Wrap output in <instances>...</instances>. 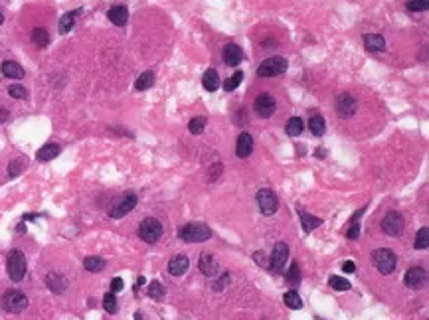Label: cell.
<instances>
[{
    "instance_id": "f6af8a7d",
    "label": "cell",
    "mask_w": 429,
    "mask_h": 320,
    "mask_svg": "<svg viewBox=\"0 0 429 320\" xmlns=\"http://www.w3.org/2000/svg\"><path fill=\"white\" fill-rule=\"evenodd\" d=\"M227 281H229V275H227V273H224V277H222V279H220L218 283H214V289H216V291H222V289H224V285H226Z\"/></svg>"
},
{
    "instance_id": "d6a6232c",
    "label": "cell",
    "mask_w": 429,
    "mask_h": 320,
    "mask_svg": "<svg viewBox=\"0 0 429 320\" xmlns=\"http://www.w3.org/2000/svg\"><path fill=\"white\" fill-rule=\"evenodd\" d=\"M414 247H416V249H427L429 247V230L427 228H421V230L417 231Z\"/></svg>"
},
{
    "instance_id": "3957f363",
    "label": "cell",
    "mask_w": 429,
    "mask_h": 320,
    "mask_svg": "<svg viewBox=\"0 0 429 320\" xmlns=\"http://www.w3.org/2000/svg\"><path fill=\"white\" fill-rule=\"evenodd\" d=\"M6 271L14 283H20L26 277V257L22 251L12 249L6 257Z\"/></svg>"
},
{
    "instance_id": "484cf974",
    "label": "cell",
    "mask_w": 429,
    "mask_h": 320,
    "mask_svg": "<svg viewBox=\"0 0 429 320\" xmlns=\"http://www.w3.org/2000/svg\"><path fill=\"white\" fill-rule=\"evenodd\" d=\"M325 128H327V123L320 115H313L309 119V130L315 135V137H323L325 135Z\"/></svg>"
},
{
    "instance_id": "e0dca14e",
    "label": "cell",
    "mask_w": 429,
    "mask_h": 320,
    "mask_svg": "<svg viewBox=\"0 0 429 320\" xmlns=\"http://www.w3.org/2000/svg\"><path fill=\"white\" fill-rule=\"evenodd\" d=\"M190 267V261L186 255H174L172 259H170V263H168V273L172 275V277H180V275H184L186 271H188Z\"/></svg>"
},
{
    "instance_id": "7a4b0ae2",
    "label": "cell",
    "mask_w": 429,
    "mask_h": 320,
    "mask_svg": "<svg viewBox=\"0 0 429 320\" xmlns=\"http://www.w3.org/2000/svg\"><path fill=\"white\" fill-rule=\"evenodd\" d=\"M0 307L4 308L6 312H10V314H18V312H22V310L28 308V296L22 291H18V289H10V291H6L2 295Z\"/></svg>"
},
{
    "instance_id": "52a82bcc",
    "label": "cell",
    "mask_w": 429,
    "mask_h": 320,
    "mask_svg": "<svg viewBox=\"0 0 429 320\" xmlns=\"http://www.w3.org/2000/svg\"><path fill=\"white\" fill-rule=\"evenodd\" d=\"M255 200H257V205H259V212L263 216H273L279 210V200L273 190L269 188H261L259 192L255 194Z\"/></svg>"
},
{
    "instance_id": "f1b7e54d",
    "label": "cell",
    "mask_w": 429,
    "mask_h": 320,
    "mask_svg": "<svg viewBox=\"0 0 429 320\" xmlns=\"http://www.w3.org/2000/svg\"><path fill=\"white\" fill-rule=\"evenodd\" d=\"M152 83H154V73H152V71H145V73L139 76V79L135 81V89L147 91L149 87H152Z\"/></svg>"
},
{
    "instance_id": "b9f144b4",
    "label": "cell",
    "mask_w": 429,
    "mask_h": 320,
    "mask_svg": "<svg viewBox=\"0 0 429 320\" xmlns=\"http://www.w3.org/2000/svg\"><path fill=\"white\" fill-rule=\"evenodd\" d=\"M253 259H255V263H257V265H261V267L269 265V261H267V257H265L263 251H255V253H253Z\"/></svg>"
},
{
    "instance_id": "603a6c76",
    "label": "cell",
    "mask_w": 429,
    "mask_h": 320,
    "mask_svg": "<svg viewBox=\"0 0 429 320\" xmlns=\"http://www.w3.org/2000/svg\"><path fill=\"white\" fill-rule=\"evenodd\" d=\"M79 14V10H74V12H67L63 14L62 18H60V24H58V30H60V34H69L72 32V28H74V24H76V16Z\"/></svg>"
},
{
    "instance_id": "9a60e30c",
    "label": "cell",
    "mask_w": 429,
    "mask_h": 320,
    "mask_svg": "<svg viewBox=\"0 0 429 320\" xmlns=\"http://www.w3.org/2000/svg\"><path fill=\"white\" fill-rule=\"evenodd\" d=\"M46 285H48V289H50L51 293H56V295H62V293H65V289H67V279L63 277L62 273H50L48 277H46Z\"/></svg>"
},
{
    "instance_id": "44dd1931",
    "label": "cell",
    "mask_w": 429,
    "mask_h": 320,
    "mask_svg": "<svg viewBox=\"0 0 429 320\" xmlns=\"http://www.w3.org/2000/svg\"><path fill=\"white\" fill-rule=\"evenodd\" d=\"M364 46L370 51H386V40L380 34H366L364 36Z\"/></svg>"
},
{
    "instance_id": "83f0119b",
    "label": "cell",
    "mask_w": 429,
    "mask_h": 320,
    "mask_svg": "<svg viewBox=\"0 0 429 320\" xmlns=\"http://www.w3.org/2000/svg\"><path fill=\"white\" fill-rule=\"evenodd\" d=\"M32 42L38 46V48H46L50 44V34L44 30V28H34L32 30Z\"/></svg>"
},
{
    "instance_id": "cb8c5ba5",
    "label": "cell",
    "mask_w": 429,
    "mask_h": 320,
    "mask_svg": "<svg viewBox=\"0 0 429 320\" xmlns=\"http://www.w3.org/2000/svg\"><path fill=\"white\" fill-rule=\"evenodd\" d=\"M303 128H305V123L301 117H291L289 121H287V125H285V130H287L289 137H299L303 133Z\"/></svg>"
},
{
    "instance_id": "2e32d148",
    "label": "cell",
    "mask_w": 429,
    "mask_h": 320,
    "mask_svg": "<svg viewBox=\"0 0 429 320\" xmlns=\"http://www.w3.org/2000/svg\"><path fill=\"white\" fill-rule=\"evenodd\" d=\"M253 150V139L249 133H241L236 142V154L238 158H247Z\"/></svg>"
},
{
    "instance_id": "ac0fdd59",
    "label": "cell",
    "mask_w": 429,
    "mask_h": 320,
    "mask_svg": "<svg viewBox=\"0 0 429 320\" xmlns=\"http://www.w3.org/2000/svg\"><path fill=\"white\" fill-rule=\"evenodd\" d=\"M241 60H243V51H241L240 46L227 44L226 48H224V62L227 65H240Z\"/></svg>"
},
{
    "instance_id": "30bf717a",
    "label": "cell",
    "mask_w": 429,
    "mask_h": 320,
    "mask_svg": "<svg viewBox=\"0 0 429 320\" xmlns=\"http://www.w3.org/2000/svg\"><path fill=\"white\" fill-rule=\"evenodd\" d=\"M275 109H277L275 97L269 95V93H261V95L255 99V103H253V111L261 117V119H269V117L275 113Z\"/></svg>"
},
{
    "instance_id": "6da1fadb",
    "label": "cell",
    "mask_w": 429,
    "mask_h": 320,
    "mask_svg": "<svg viewBox=\"0 0 429 320\" xmlns=\"http://www.w3.org/2000/svg\"><path fill=\"white\" fill-rule=\"evenodd\" d=\"M180 239L186 241V243H204L212 237V230L206 225V223H200V221H192V223H186L184 228H180L178 231Z\"/></svg>"
},
{
    "instance_id": "4316f807",
    "label": "cell",
    "mask_w": 429,
    "mask_h": 320,
    "mask_svg": "<svg viewBox=\"0 0 429 320\" xmlns=\"http://www.w3.org/2000/svg\"><path fill=\"white\" fill-rule=\"evenodd\" d=\"M299 216H301V221H303V230L309 233V231L316 230L320 223H323V219L320 218H315V216H311V214H305L303 210H299Z\"/></svg>"
},
{
    "instance_id": "f546056e",
    "label": "cell",
    "mask_w": 429,
    "mask_h": 320,
    "mask_svg": "<svg viewBox=\"0 0 429 320\" xmlns=\"http://www.w3.org/2000/svg\"><path fill=\"white\" fill-rule=\"evenodd\" d=\"M283 300H285V305H287L289 308H293V310L303 308V300H301V296H299L297 291H287L285 296H283Z\"/></svg>"
},
{
    "instance_id": "4fadbf2b",
    "label": "cell",
    "mask_w": 429,
    "mask_h": 320,
    "mask_svg": "<svg viewBox=\"0 0 429 320\" xmlns=\"http://www.w3.org/2000/svg\"><path fill=\"white\" fill-rule=\"evenodd\" d=\"M336 109H338V115L344 117V119H350V117L356 113L358 109V103H356V97L350 95V93H342L336 101Z\"/></svg>"
},
{
    "instance_id": "8992f818",
    "label": "cell",
    "mask_w": 429,
    "mask_h": 320,
    "mask_svg": "<svg viewBox=\"0 0 429 320\" xmlns=\"http://www.w3.org/2000/svg\"><path fill=\"white\" fill-rule=\"evenodd\" d=\"M372 261L376 265V269L382 273V275H390L391 271L396 269V255L391 249H386V247H380L372 253Z\"/></svg>"
},
{
    "instance_id": "8fae6325",
    "label": "cell",
    "mask_w": 429,
    "mask_h": 320,
    "mask_svg": "<svg viewBox=\"0 0 429 320\" xmlns=\"http://www.w3.org/2000/svg\"><path fill=\"white\" fill-rule=\"evenodd\" d=\"M287 257H289V247H287V243L279 241L273 247V253H271V259H269V269L273 271V273L281 271L283 265H285V261H287Z\"/></svg>"
},
{
    "instance_id": "60d3db41",
    "label": "cell",
    "mask_w": 429,
    "mask_h": 320,
    "mask_svg": "<svg viewBox=\"0 0 429 320\" xmlns=\"http://www.w3.org/2000/svg\"><path fill=\"white\" fill-rule=\"evenodd\" d=\"M20 170H22V160H18V158H16V160L10 162V166H8V176H10V178L18 176V172H20Z\"/></svg>"
},
{
    "instance_id": "7bdbcfd3",
    "label": "cell",
    "mask_w": 429,
    "mask_h": 320,
    "mask_svg": "<svg viewBox=\"0 0 429 320\" xmlns=\"http://www.w3.org/2000/svg\"><path fill=\"white\" fill-rule=\"evenodd\" d=\"M123 287H125V283H123V279L115 277L113 281H111V293H121V291H123Z\"/></svg>"
},
{
    "instance_id": "9c48e42d",
    "label": "cell",
    "mask_w": 429,
    "mask_h": 320,
    "mask_svg": "<svg viewBox=\"0 0 429 320\" xmlns=\"http://www.w3.org/2000/svg\"><path fill=\"white\" fill-rule=\"evenodd\" d=\"M404 225H405L404 216L398 214V212H390L388 216H384V219H382V231L388 233V235H391V237L402 235Z\"/></svg>"
},
{
    "instance_id": "277c9868",
    "label": "cell",
    "mask_w": 429,
    "mask_h": 320,
    "mask_svg": "<svg viewBox=\"0 0 429 320\" xmlns=\"http://www.w3.org/2000/svg\"><path fill=\"white\" fill-rule=\"evenodd\" d=\"M285 71H287V60L281 58V55L267 58L257 67V76L259 77H277V76H283Z\"/></svg>"
},
{
    "instance_id": "4dcf8cb0",
    "label": "cell",
    "mask_w": 429,
    "mask_h": 320,
    "mask_svg": "<svg viewBox=\"0 0 429 320\" xmlns=\"http://www.w3.org/2000/svg\"><path fill=\"white\" fill-rule=\"evenodd\" d=\"M83 267H85L89 273H99V271H103V267H105V261H103L101 257H87V259L83 261Z\"/></svg>"
},
{
    "instance_id": "f35d334b",
    "label": "cell",
    "mask_w": 429,
    "mask_h": 320,
    "mask_svg": "<svg viewBox=\"0 0 429 320\" xmlns=\"http://www.w3.org/2000/svg\"><path fill=\"white\" fill-rule=\"evenodd\" d=\"M8 93H10V97H14V99H28V91L22 85H10Z\"/></svg>"
},
{
    "instance_id": "ab89813d",
    "label": "cell",
    "mask_w": 429,
    "mask_h": 320,
    "mask_svg": "<svg viewBox=\"0 0 429 320\" xmlns=\"http://www.w3.org/2000/svg\"><path fill=\"white\" fill-rule=\"evenodd\" d=\"M287 279H289V283H293V285H297V283L301 281V273H299V265H297V263H293V265H291Z\"/></svg>"
},
{
    "instance_id": "ee69618b",
    "label": "cell",
    "mask_w": 429,
    "mask_h": 320,
    "mask_svg": "<svg viewBox=\"0 0 429 320\" xmlns=\"http://www.w3.org/2000/svg\"><path fill=\"white\" fill-rule=\"evenodd\" d=\"M358 235H360V225L352 223V228L348 230V239H358Z\"/></svg>"
},
{
    "instance_id": "836d02e7",
    "label": "cell",
    "mask_w": 429,
    "mask_h": 320,
    "mask_svg": "<svg viewBox=\"0 0 429 320\" xmlns=\"http://www.w3.org/2000/svg\"><path fill=\"white\" fill-rule=\"evenodd\" d=\"M405 8L409 12H425L429 8V0H407Z\"/></svg>"
},
{
    "instance_id": "ba28073f",
    "label": "cell",
    "mask_w": 429,
    "mask_h": 320,
    "mask_svg": "<svg viewBox=\"0 0 429 320\" xmlns=\"http://www.w3.org/2000/svg\"><path fill=\"white\" fill-rule=\"evenodd\" d=\"M137 202H139V198H137V194L133 192H127L119 202H115L113 205H111V210H109V218L113 219H119L123 218V216H127L135 205H137Z\"/></svg>"
},
{
    "instance_id": "1f68e13d",
    "label": "cell",
    "mask_w": 429,
    "mask_h": 320,
    "mask_svg": "<svg viewBox=\"0 0 429 320\" xmlns=\"http://www.w3.org/2000/svg\"><path fill=\"white\" fill-rule=\"evenodd\" d=\"M103 308H105L109 314H115V312L119 310V303H117L115 293H107V295L103 296Z\"/></svg>"
},
{
    "instance_id": "c3c4849f",
    "label": "cell",
    "mask_w": 429,
    "mask_h": 320,
    "mask_svg": "<svg viewBox=\"0 0 429 320\" xmlns=\"http://www.w3.org/2000/svg\"><path fill=\"white\" fill-rule=\"evenodd\" d=\"M2 22H4V16H2V12H0V24H2Z\"/></svg>"
},
{
    "instance_id": "7dc6e473",
    "label": "cell",
    "mask_w": 429,
    "mask_h": 320,
    "mask_svg": "<svg viewBox=\"0 0 429 320\" xmlns=\"http://www.w3.org/2000/svg\"><path fill=\"white\" fill-rule=\"evenodd\" d=\"M6 119H8V111H6V109H2V107H0V125H2V123H4V121H6Z\"/></svg>"
},
{
    "instance_id": "e575fe53",
    "label": "cell",
    "mask_w": 429,
    "mask_h": 320,
    "mask_svg": "<svg viewBox=\"0 0 429 320\" xmlns=\"http://www.w3.org/2000/svg\"><path fill=\"white\" fill-rule=\"evenodd\" d=\"M241 79H243V73H241V71H236V73L229 77V79L224 81V89L226 91H236L238 87H240Z\"/></svg>"
},
{
    "instance_id": "d6986e66",
    "label": "cell",
    "mask_w": 429,
    "mask_h": 320,
    "mask_svg": "<svg viewBox=\"0 0 429 320\" xmlns=\"http://www.w3.org/2000/svg\"><path fill=\"white\" fill-rule=\"evenodd\" d=\"M60 144H56V142H50V144H46V146H42L38 150V154H36V158H38L40 162H48V160H53L58 154H60Z\"/></svg>"
},
{
    "instance_id": "8d00e7d4",
    "label": "cell",
    "mask_w": 429,
    "mask_h": 320,
    "mask_svg": "<svg viewBox=\"0 0 429 320\" xmlns=\"http://www.w3.org/2000/svg\"><path fill=\"white\" fill-rule=\"evenodd\" d=\"M147 293H149L151 298H163L164 296V287L158 281H152L151 285H149V289H147Z\"/></svg>"
},
{
    "instance_id": "d590c367",
    "label": "cell",
    "mask_w": 429,
    "mask_h": 320,
    "mask_svg": "<svg viewBox=\"0 0 429 320\" xmlns=\"http://www.w3.org/2000/svg\"><path fill=\"white\" fill-rule=\"evenodd\" d=\"M204 127H206V119L204 117H196V119H192L188 123V130L192 135H200L204 130Z\"/></svg>"
},
{
    "instance_id": "d4e9b609",
    "label": "cell",
    "mask_w": 429,
    "mask_h": 320,
    "mask_svg": "<svg viewBox=\"0 0 429 320\" xmlns=\"http://www.w3.org/2000/svg\"><path fill=\"white\" fill-rule=\"evenodd\" d=\"M204 89L206 91H216L220 87V77H218V71L216 69H208L202 77Z\"/></svg>"
},
{
    "instance_id": "5bb4252c",
    "label": "cell",
    "mask_w": 429,
    "mask_h": 320,
    "mask_svg": "<svg viewBox=\"0 0 429 320\" xmlns=\"http://www.w3.org/2000/svg\"><path fill=\"white\" fill-rule=\"evenodd\" d=\"M198 269L202 271L204 277H216L218 275V261L212 253H202L200 259H198Z\"/></svg>"
},
{
    "instance_id": "7402d4cb",
    "label": "cell",
    "mask_w": 429,
    "mask_h": 320,
    "mask_svg": "<svg viewBox=\"0 0 429 320\" xmlns=\"http://www.w3.org/2000/svg\"><path fill=\"white\" fill-rule=\"evenodd\" d=\"M0 69H2L4 76L10 77V79H22L24 77V69L16 64V62H2Z\"/></svg>"
},
{
    "instance_id": "ffe728a7",
    "label": "cell",
    "mask_w": 429,
    "mask_h": 320,
    "mask_svg": "<svg viewBox=\"0 0 429 320\" xmlns=\"http://www.w3.org/2000/svg\"><path fill=\"white\" fill-rule=\"evenodd\" d=\"M107 18H109L115 26H125L127 20H129V10H127L125 6H113V8L107 12Z\"/></svg>"
},
{
    "instance_id": "5b68a950",
    "label": "cell",
    "mask_w": 429,
    "mask_h": 320,
    "mask_svg": "<svg viewBox=\"0 0 429 320\" xmlns=\"http://www.w3.org/2000/svg\"><path fill=\"white\" fill-rule=\"evenodd\" d=\"M163 235V223L156 218H145L139 225V237L147 243H156Z\"/></svg>"
},
{
    "instance_id": "bcb514c9",
    "label": "cell",
    "mask_w": 429,
    "mask_h": 320,
    "mask_svg": "<svg viewBox=\"0 0 429 320\" xmlns=\"http://www.w3.org/2000/svg\"><path fill=\"white\" fill-rule=\"evenodd\" d=\"M342 271H344V273H354V271H356V263H354V261H344Z\"/></svg>"
},
{
    "instance_id": "74e56055",
    "label": "cell",
    "mask_w": 429,
    "mask_h": 320,
    "mask_svg": "<svg viewBox=\"0 0 429 320\" xmlns=\"http://www.w3.org/2000/svg\"><path fill=\"white\" fill-rule=\"evenodd\" d=\"M328 285L334 289V291H348L350 289V283L346 279H341V277H330L328 279Z\"/></svg>"
},
{
    "instance_id": "7c38bea8",
    "label": "cell",
    "mask_w": 429,
    "mask_h": 320,
    "mask_svg": "<svg viewBox=\"0 0 429 320\" xmlns=\"http://www.w3.org/2000/svg\"><path fill=\"white\" fill-rule=\"evenodd\" d=\"M404 281H405V285H407L409 289H414V291L423 289V285L427 281V273H425L423 267H412V269H407V273H405Z\"/></svg>"
}]
</instances>
